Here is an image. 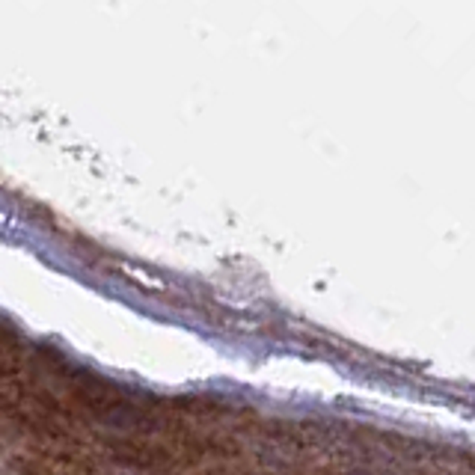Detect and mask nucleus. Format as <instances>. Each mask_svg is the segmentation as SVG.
I'll list each match as a JSON object with an SVG mask.
<instances>
[{
	"instance_id": "2",
	"label": "nucleus",
	"mask_w": 475,
	"mask_h": 475,
	"mask_svg": "<svg viewBox=\"0 0 475 475\" xmlns=\"http://www.w3.org/2000/svg\"><path fill=\"white\" fill-rule=\"evenodd\" d=\"M15 475H101L99 461L86 449H57V445H31L9 458Z\"/></svg>"
},
{
	"instance_id": "3",
	"label": "nucleus",
	"mask_w": 475,
	"mask_h": 475,
	"mask_svg": "<svg viewBox=\"0 0 475 475\" xmlns=\"http://www.w3.org/2000/svg\"><path fill=\"white\" fill-rule=\"evenodd\" d=\"M179 475H253V470H250L244 461H215V463H202V467L179 472Z\"/></svg>"
},
{
	"instance_id": "1",
	"label": "nucleus",
	"mask_w": 475,
	"mask_h": 475,
	"mask_svg": "<svg viewBox=\"0 0 475 475\" xmlns=\"http://www.w3.org/2000/svg\"><path fill=\"white\" fill-rule=\"evenodd\" d=\"M0 419L15 425L24 437L33 440V445L84 449V425L51 392L24 374L13 377V381H0Z\"/></svg>"
},
{
	"instance_id": "4",
	"label": "nucleus",
	"mask_w": 475,
	"mask_h": 475,
	"mask_svg": "<svg viewBox=\"0 0 475 475\" xmlns=\"http://www.w3.org/2000/svg\"><path fill=\"white\" fill-rule=\"evenodd\" d=\"M24 342L18 336V330L13 324H6L0 318V356H24Z\"/></svg>"
}]
</instances>
